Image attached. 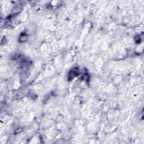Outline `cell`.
<instances>
[{
    "instance_id": "cell-1",
    "label": "cell",
    "mask_w": 144,
    "mask_h": 144,
    "mask_svg": "<svg viewBox=\"0 0 144 144\" xmlns=\"http://www.w3.org/2000/svg\"><path fill=\"white\" fill-rule=\"evenodd\" d=\"M78 74V70L77 68H74L73 70H71V72L69 73V78H71L70 79H73V78Z\"/></svg>"
}]
</instances>
